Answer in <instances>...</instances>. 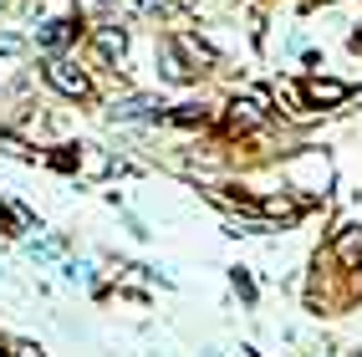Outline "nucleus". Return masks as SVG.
I'll return each instance as SVG.
<instances>
[{"label": "nucleus", "mask_w": 362, "mask_h": 357, "mask_svg": "<svg viewBox=\"0 0 362 357\" xmlns=\"http://www.w3.org/2000/svg\"><path fill=\"white\" fill-rule=\"evenodd\" d=\"M138 6H143V11H153V6H163V0H138Z\"/></svg>", "instance_id": "6e6552de"}, {"label": "nucleus", "mask_w": 362, "mask_h": 357, "mask_svg": "<svg viewBox=\"0 0 362 357\" xmlns=\"http://www.w3.org/2000/svg\"><path fill=\"white\" fill-rule=\"evenodd\" d=\"M112 117L117 123H153V117H163V103L158 98H123V103H112Z\"/></svg>", "instance_id": "f257e3e1"}, {"label": "nucleus", "mask_w": 362, "mask_h": 357, "mask_svg": "<svg viewBox=\"0 0 362 357\" xmlns=\"http://www.w3.org/2000/svg\"><path fill=\"white\" fill-rule=\"evenodd\" d=\"M98 46H103L107 57H123V52H128V36H123V31H103V36H98Z\"/></svg>", "instance_id": "20e7f679"}, {"label": "nucleus", "mask_w": 362, "mask_h": 357, "mask_svg": "<svg viewBox=\"0 0 362 357\" xmlns=\"http://www.w3.org/2000/svg\"><path fill=\"white\" fill-rule=\"evenodd\" d=\"M11 52H21V36H0V57H11Z\"/></svg>", "instance_id": "0eeeda50"}, {"label": "nucleus", "mask_w": 362, "mask_h": 357, "mask_svg": "<svg viewBox=\"0 0 362 357\" xmlns=\"http://www.w3.org/2000/svg\"><path fill=\"white\" fill-rule=\"evenodd\" d=\"M46 77H52V87L57 92H66V98H87V77H82V71L77 66H71V62H46Z\"/></svg>", "instance_id": "f03ea898"}, {"label": "nucleus", "mask_w": 362, "mask_h": 357, "mask_svg": "<svg viewBox=\"0 0 362 357\" xmlns=\"http://www.w3.org/2000/svg\"><path fill=\"white\" fill-rule=\"evenodd\" d=\"M36 41H41V46H62V41H66V26H62V21H46V26L36 31Z\"/></svg>", "instance_id": "39448f33"}, {"label": "nucleus", "mask_w": 362, "mask_h": 357, "mask_svg": "<svg viewBox=\"0 0 362 357\" xmlns=\"http://www.w3.org/2000/svg\"><path fill=\"white\" fill-rule=\"evenodd\" d=\"M337 250H342V260H357V250H362V230L342 235V245H337Z\"/></svg>", "instance_id": "423d86ee"}, {"label": "nucleus", "mask_w": 362, "mask_h": 357, "mask_svg": "<svg viewBox=\"0 0 362 357\" xmlns=\"http://www.w3.org/2000/svg\"><path fill=\"white\" fill-rule=\"evenodd\" d=\"M311 98H317V103H342V98H347V87H342V82H322V77H317V82H311Z\"/></svg>", "instance_id": "7ed1b4c3"}]
</instances>
